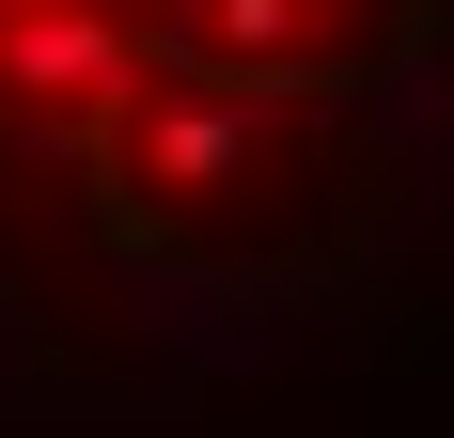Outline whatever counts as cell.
Returning a JSON list of instances; mask_svg holds the SVG:
<instances>
[{
    "instance_id": "6da1fadb",
    "label": "cell",
    "mask_w": 454,
    "mask_h": 438,
    "mask_svg": "<svg viewBox=\"0 0 454 438\" xmlns=\"http://www.w3.org/2000/svg\"><path fill=\"white\" fill-rule=\"evenodd\" d=\"M0 79L16 94H94V110H110V94L141 79V47L110 32V0H63V16H0Z\"/></svg>"
},
{
    "instance_id": "7a4b0ae2",
    "label": "cell",
    "mask_w": 454,
    "mask_h": 438,
    "mask_svg": "<svg viewBox=\"0 0 454 438\" xmlns=\"http://www.w3.org/2000/svg\"><path fill=\"white\" fill-rule=\"evenodd\" d=\"M235 157H251V126H235L220 94H188V110H157V141H141V173H157V188H220Z\"/></svg>"
}]
</instances>
